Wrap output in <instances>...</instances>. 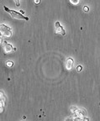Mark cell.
<instances>
[{
  "label": "cell",
  "instance_id": "6da1fadb",
  "mask_svg": "<svg viewBox=\"0 0 100 121\" xmlns=\"http://www.w3.org/2000/svg\"><path fill=\"white\" fill-rule=\"evenodd\" d=\"M4 10H5L6 12H8L10 15H11L13 18H14V19H25V20H29V18L26 17V16H25L23 13H21L20 12H16V11H14V10L9 9V8H8V7H6V6H4Z\"/></svg>",
  "mask_w": 100,
  "mask_h": 121
},
{
  "label": "cell",
  "instance_id": "7a4b0ae2",
  "mask_svg": "<svg viewBox=\"0 0 100 121\" xmlns=\"http://www.w3.org/2000/svg\"><path fill=\"white\" fill-rule=\"evenodd\" d=\"M0 32L2 34V35H4L6 38H9L12 36V29L10 27L7 26L5 25L1 24L0 25Z\"/></svg>",
  "mask_w": 100,
  "mask_h": 121
},
{
  "label": "cell",
  "instance_id": "3957f363",
  "mask_svg": "<svg viewBox=\"0 0 100 121\" xmlns=\"http://www.w3.org/2000/svg\"><path fill=\"white\" fill-rule=\"evenodd\" d=\"M55 27H56V29H55L56 34H59V35H66L65 29H64V28L61 25V24H60L59 22H56Z\"/></svg>",
  "mask_w": 100,
  "mask_h": 121
},
{
  "label": "cell",
  "instance_id": "277c9868",
  "mask_svg": "<svg viewBox=\"0 0 100 121\" xmlns=\"http://www.w3.org/2000/svg\"><path fill=\"white\" fill-rule=\"evenodd\" d=\"M3 47H4V50L6 54H8L9 52H11L12 50H14V47L7 42H3Z\"/></svg>",
  "mask_w": 100,
  "mask_h": 121
},
{
  "label": "cell",
  "instance_id": "5b68a950",
  "mask_svg": "<svg viewBox=\"0 0 100 121\" xmlns=\"http://www.w3.org/2000/svg\"><path fill=\"white\" fill-rule=\"evenodd\" d=\"M73 64H74V61L72 58H67V60L66 61V68L67 70H71L73 67Z\"/></svg>",
  "mask_w": 100,
  "mask_h": 121
},
{
  "label": "cell",
  "instance_id": "8992f818",
  "mask_svg": "<svg viewBox=\"0 0 100 121\" xmlns=\"http://www.w3.org/2000/svg\"><path fill=\"white\" fill-rule=\"evenodd\" d=\"M70 2H71V4H72L73 5H77V4H79L80 0H70Z\"/></svg>",
  "mask_w": 100,
  "mask_h": 121
},
{
  "label": "cell",
  "instance_id": "52a82bcc",
  "mask_svg": "<svg viewBox=\"0 0 100 121\" xmlns=\"http://www.w3.org/2000/svg\"><path fill=\"white\" fill-rule=\"evenodd\" d=\"M6 66L8 67H12L13 66H14V62H11V61H9V62H6Z\"/></svg>",
  "mask_w": 100,
  "mask_h": 121
},
{
  "label": "cell",
  "instance_id": "ba28073f",
  "mask_svg": "<svg viewBox=\"0 0 100 121\" xmlns=\"http://www.w3.org/2000/svg\"><path fill=\"white\" fill-rule=\"evenodd\" d=\"M83 11L88 12L89 11V8L88 7V6H84V7H83Z\"/></svg>",
  "mask_w": 100,
  "mask_h": 121
},
{
  "label": "cell",
  "instance_id": "9c48e42d",
  "mask_svg": "<svg viewBox=\"0 0 100 121\" xmlns=\"http://www.w3.org/2000/svg\"><path fill=\"white\" fill-rule=\"evenodd\" d=\"M14 3H15V4H16V6H18V7H19V1H20V0H14Z\"/></svg>",
  "mask_w": 100,
  "mask_h": 121
},
{
  "label": "cell",
  "instance_id": "30bf717a",
  "mask_svg": "<svg viewBox=\"0 0 100 121\" xmlns=\"http://www.w3.org/2000/svg\"><path fill=\"white\" fill-rule=\"evenodd\" d=\"M83 70V67L82 66H78L77 67V71H81Z\"/></svg>",
  "mask_w": 100,
  "mask_h": 121
},
{
  "label": "cell",
  "instance_id": "8fae6325",
  "mask_svg": "<svg viewBox=\"0 0 100 121\" xmlns=\"http://www.w3.org/2000/svg\"><path fill=\"white\" fill-rule=\"evenodd\" d=\"M34 2H35V4H40V3H41V0H34Z\"/></svg>",
  "mask_w": 100,
  "mask_h": 121
},
{
  "label": "cell",
  "instance_id": "7c38bea8",
  "mask_svg": "<svg viewBox=\"0 0 100 121\" xmlns=\"http://www.w3.org/2000/svg\"><path fill=\"white\" fill-rule=\"evenodd\" d=\"M82 121H88V118H84Z\"/></svg>",
  "mask_w": 100,
  "mask_h": 121
}]
</instances>
